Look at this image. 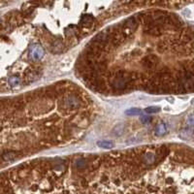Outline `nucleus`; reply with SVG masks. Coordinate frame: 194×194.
I'll return each instance as SVG.
<instances>
[{"label":"nucleus","instance_id":"nucleus-21","mask_svg":"<svg viewBox=\"0 0 194 194\" xmlns=\"http://www.w3.org/2000/svg\"><path fill=\"white\" fill-rule=\"evenodd\" d=\"M151 120H152V119H151V116H142L140 117V121L143 124H149Z\"/></svg>","mask_w":194,"mask_h":194},{"label":"nucleus","instance_id":"nucleus-22","mask_svg":"<svg viewBox=\"0 0 194 194\" xmlns=\"http://www.w3.org/2000/svg\"><path fill=\"white\" fill-rule=\"evenodd\" d=\"M76 165H77V168L78 169H84L86 167V161L84 160V159H78L77 162H76Z\"/></svg>","mask_w":194,"mask_h":194},{"label":"nucleus","instance_id":"nucleus-18","mask_svg":"<svg viewBox=\"0 0 194 194\" xmlns=\"http://www.w3.org/2000/svg\"><path fill=\"white\" fill-rule=\"evenodd\" d=\"M125 114L127 116H138L141 114V109L139 108H131L125 111Z\"/></svg>","mask_w":194,"mask_h":194},{"label":"nucleus","instance_id":"nucleus-20","mask_svg":"<svg viewBox=\"0 0 194 194\" xmlns=\"http://www.w3.org/2000/svg\"><path fill=\"white\" fill-rule=\"evenodd\" d=\"M145 111H146V113H148V114H155V113H158L159 111H160V108L156 107V106H151V107L146 108Z\"/></svg>","mask_w":194,"mask_h":194},{"label":"nucleus","instance_id":"nucleus-10","mask_svg":"<svg viewBox=\"0 0 194 194\" xmlns=\"http://www.w3.org/2000/svg\"><path fill=\"white\" fill-rule=\"evenodd\" d=\"M80 105V100L76 96H69L66 99V107L68 109H75Z\"/></svg>","mask_w":194,"mask_h":194},{"label":"nucleus","instance_id":"nucleus-6","mask_svg":"<svg viewBox=\"0 0 194 194\" xmlns=\"http://www.w3.org/2000/svg\"><path fill=\"white\" fill-rule=\"evenodd\" d=\"M44 50L40 45H33L30 48V57L33 60H40L44 57Z\"/></svg>","mask_w":194,"mask_h":194},{"label":"nucleus","instance_id":"nucleus-5","mask_svg":"<svg viewBox=\"0 0 194 194\" xmlns=\"http://www.w3.org/2000/svg\"><path fill=\"white\" fill-rule=\"evenodd\" d=\"M144 32L150 36H160L163 33V29L160 25L157 24H145Z\"/></svg>","mask_w":194,"mask_h":194},{"label":"nucleus","instance_id":"nucleus-11","mask_svg":"<svg viewBox=\"0 0 194 194\" xmlns=\"http://www.w3.org/2000/svg\"><path fill=\"white\" fill-rule=\"evenodd\" d=\"M124 131H125V124L124 123H117L116 125L113 128L112 130V134L116 137L121 136Z\"/></svg>","mask_w":194,"mask_h":194},{"label":"nucleus","instance_id":"nucleus-16","mask_svg":"<svg viewBox=\"0 0 194 194\" xmlns=\"http://www.w3.org/2000/svg\"><path fill=\"white\" fill-rule=\"evenodd\" d=\"M97 146L101 149H112L114 147V144L112 142H110V141L102 140V141L97 142Z\"/></svg>","mask_w":194,"mask_h":194},{"label":"nucleus","instance_id":"nucleus-14","mask_svg":"<svg viewBox=\"0 0 194 194\" xmlns=\"http://www.w3.org/2000/svg\"><path fill=\"white\" fill-rule=\"evenodd\" d=\"M166 132H167V127H166V124L164 122L159 123L158 125L156 126L155 134L157 136H163L164 134H166Z\"/></svg>","mask_w":194,"mask_h":194},{"label":"nucleus","instance_id":"nucleus-8","mask_svg":"<svg viewBox=\"0 0 194 194\" xmlns=\"http://www.w3.org/2000/svg\"><path fill=\"white\" fill-rule=\"evenodd\" d=\"M51 48H52V52L53 53H60L63 52V50H64V44L59 39L54 40L53 42L52 43Z\"/></svg>","mask_w":194,"mask_h":194},{"label":"nucleus","instance_id":"nucleus-17","mask_svg":"<svg viewBox=\"0 0 194 194\" xmlns=\"http://www.w3.org/2000/svg\"><path fill=\"white\" fill-rule=\"evenodd\" d=\"M143 160L146 164H152L155 160V157L154 155L151 154V152H148V154H146L143 157Z\"/></svg>","mask_w":194,"mask_h":194},{"label":"nucleus","instance_id":"nucleus-4","mask_svg":"<svg viewBox=\"0 0 194 194\" xmlns=\"http://www.w3.org/2000/svg\"><path fill=\"white\" fill-rule=\"evenodd\" d=\"M92 41H94L95 43H97L98 45H100L101 47L104 48V47H106L111 41V34L107 31L100 32L92 39Z\"/></svg>","mask_w":194,"mask_h":194},{"label":"nucleus","instance_id":"nucleus-1","mask_svg":"<svg viewBox=\"0 0 194 194\" xmlns=\"http://www.w3.org/2000/svg\"><path fill=\"white\" fill-rule=\"evenodd\" d=\"M134 80V74L128 72L126 70H119L116 71L110 81L111 86L115 91H123L125 89L127 85Z\"/></svg>","mask_w":194,"mask_h":194},{"label":"nucleus","instance_id":"nucleus-13","mask_svg":"<svg viewBox=\"0 0 194 194\" xmlns=\"http://www.w3.org/2000/svg\"><path fill=\"white\" fill-rule=\"evenodd\" d=\"M93 22H94V19L92 16L91 15H84L81 19V24L84 25V26H91L93 24Z\"/></svg>","mask_w":194,"mask_h":194},{"label":"nucleus","instance_id":"nucleus-7","mask_svg":"<svg viewBox=\"0 0 194 194\" xmlns=\"http://www.w3.org/2000/svg\"><path fill=\"white\" fill-rule=\"evenodd\" d=\"M125 38L126 37L121 33V31H116L111 36V42H112L114 46H120L124 42Z\"/></svg>","mask_w":194,"mask_h":194},{"label":"nucleus","instance_id":"nucleus-9","mask_svg":"<svg viewBox=\"0 0 194 194\" xmlns=\"http://www.w3.org/2000/svg\"><path fill=\"white\" fill-rule=\"evenodd\" d=\"M167 23L175 26V27H181L183 26V23L177 15H168V22Z\"/></svg>","mask_w":194,"mask_h":194},{"label":"nucleus","instance_id":"nucleus-23","mask_svg":"<svg viewBox=\"0 0 194 194\" xmlns=\"http://www.w3.org/2000/svg\"><path fill=\"white\" fill-rule=\"evenodd\" d=\"M188 124L190 126H194V114H191L188 117Z\"/></svg>","mask_w":194,"mask_h":194},{"label":"nucleus","instance_id":"nucleus-19","mask_svg":"<svg viewBox=\"0 0 194 194\" xmlns=\"http://www.w3.org/2000/svg\"><path fill=\"white\" fill-rule=\"evenodd\" d=\"M19 82H20V80L19 77H17V76H13V77H11L9 79V85L11 86H17L19 85Z\"/></svg>","mask_w":194,"mask_h":194},{"label":"nucleus","instance_id":"nucleus-3","mask_svg":"<svg viewBox=\"0 0 194 194\" xmlns=\"http://www.w3.org/2000/svg\"><path fill=\"white\" fill-rule=\"evenodd\" d=\"M158 57L155 54H148L142 59V64L146 69H154L158 64Z\"/></svg>","mask_w":194,"mask_h":194},{"label":"nucleus","instance_id":"nucleus-2","mask_svg":"<svg viewBox=\"0 0 194 194\" xmlns=\"http://www.w3.org/2000/svg\"><path fill=\"white\" fill-rule=\"evenodd\" d=\"M139 16H131L128 19H126L121 24V33L125 37L131 36L137 29L139 25Z\"/></svg>","mask_w":194,"mask_h":194},{"label":"nucleus","instance_id":"nucleus-12","mask_svg":"<svg viewBox=\"0 0 194 194\" xmlns=\"http://www.w3.org/2000/svg\"><path fill=\"white\" fill-rule=\"evenodd\" d=\"M194 136V129L193 128H186L181 131L179 133V137L183 140H188L190 138Z\"/></svg>","mask_w":194,"mask_h":194},{"label":"nucleus","instance_id":"nucleus-15","mask_svg":"<svg viewBox=\"0 0 194 194\" xmlns=\"http://www.w3.org/2000/svg\"><path fill=\"white\" fill-rule=\"evenodd\" d=\"M2 158L5 161H13L17 158V152H15V151H6L2 154Z\"/></svg>","mask_w":194,"mask_h":194}]
</instances>
